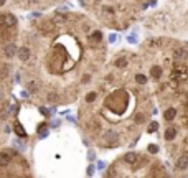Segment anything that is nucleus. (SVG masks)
Here are the masks:
<instances>
[{
  "instance_id": "f257e3e1",
  "label": "nucleus",
  "mask_w": 188,
  "mask_h": 178,
  "mask_svg": "<svg viewBox=\"0 0 188 178\" xmlns=\"http://www.w3.org/2000/svg\"><path fill=\"white\" fill-rule=\"evenodd\" d=\"M17 44H15L13 41H7L5 44H3V48H2V55H3V58H7V59H12L15 55H17Z\"/></svg>"
},
{
  "instance_id": "6e6552de",
  "label": "nucleus",
  "mask_w": 188,
  "mask_h": 178,
  "mask_svg": "<svg viewBox=\"0 0 188 178\" xmlns=\"http://www.w3.org/2000/svg\"><path fill=\"white\" fill-rule=\"evenodd\" d=\"M137 158H139V155H137V153H134V152H129V153H125V155H124V162H125V163H130V165L136 163Z\"/></svg>"
},
{
  "instance_id": "2eb2a0df",
  "label": "nucleus",
  "mask_w": 188,
  "mask_h": 178,
  "mask_svg": "<svg viewBox=\"0 0 188 178\" xmlns=\"http://www.w3.org/2000/svg\"><path fill=\"white\" fill-rule=\"evenodd\" d=\"M97 98V92H89L88 96H86V102H94Z\"/></svg>"
},
{
  "instance_id": "4be33fe9",
  "label": "nucleus",
  "mask_w": 188,
  "mask_h": 178,
  "mask_svg": "<svg viewBox=\"0 0 188 178\" xmlns=\"http://www.w3.org/2000/svg\"><path fill=\"white\" fill-rule=\"evenodd\" d=\"M5 3H7V0H0V7H2V5H5Z\"/></svg>"
},
{
  "instance_id": "dca6fc26",
  "label": "nucleus",
  "mask_w": 188,
  "mask_h": 178,
  "mask_svg": "<svg viewBox=\"0 0 188 178\" xmlns=\"http://www.w3.org/2000/svg\"><path fill=\"white\" fill-rule=\"evenodd\" d=\"M136 81H137L139 84H145V83H147V78H145L144 74H137V76H136Z\"/></svg>"
},
{
  "instance_id": "39448f33",
  "label": "nucleus",
  "mask_w": 188,
  "mask_h": 178,
  "mask_svg": "<svg viewBox=\"0 0 188 178\" xmlns=\"http://www.w3.org/2000/svg\"><path fill=\"white\" fill-rule=\"evenodd\" d=\"M17 17H15L13 13H10V12H7V13H3V25L7 27H17Z\"/></svg>"
},
{
  "instance_id": "0eeeda50",
  "label": "nucleus",
  "mask_w": 188,
  "mask_h": 178,
  "mask_svg": "<svg viewBox=\"0 0 188 178\" xmlns=\"http://www.w3.org/2000/svg\"><path fill=\"white\" fill-rule=\"evenodd\" d=\"M101 40H103V33H101V31H92L91 36H89V44L96 46L97 43H101Z\"/></svg>"
},
{
  "instance_id": "f03ea898",
  "label": "nucleus",
  "mask_w": 188,
  "mask_h": 178,
  "mask_svg": "<svg viewBox=\"0 0 188 178\" xmlns=\"http://www.w3.org/2000/svg\"><path fill=\"white\" fill-rule=\"evenodd\" d=\"M12 116V106L9 101H0V120H7Z\"/></svg>"
},
{
  "instance_id": "412c9836",
  "label": "nucleus",
  "mask_w": 188,
  "mask_h": 178,
  "mask_svg": "<svg viewBox=\"0 0 188 178\" xmlns=\"http://www.w3.org/2000/svg\"><path fill=\"white\" fill-rule=\"evenodd\" d=\"M0 101H3V91L0 89Z\"/></svg>"
},
{
  "instance_id": "6ab92c4d",
  "label": "nucleus",
  "mask_w": 188,
  "mask_h": 178,
  "mask_svg": "<svg viewBox=\"0 0 188 178\" xmlns=\"http://www.w3.org/2000/svg\"><path fill=\"white\" fill-rule=\"evenodd\" d=\"M157 127H158V124L157 122H152V124L149 125V132H155V130H157Z\"/></svg>"
},
{
  "instance_id": "9b49d317",
  "label": "nucleus",
  "mask_w": 188,
  "mask_h": 178,
  "mask_svg": "<svg viewBox=\"0 0 188 178\" xmlns=\"http://www.w3.org/2000/svg\"><path fill=\"white\" fill-rule=\"evenodd\" d=\"M162 68L160 66H152L150 68V76H152V78H155V79H158L162 76Z\"/></svg>"
},
{
  "instance_id": "4468645a",
  "label": "nucleus",
  "mask_w": 188,
  "mask_h": 178,
  "mask_svg": "<svg viewBox=\"0 0 188 178\" xmlns=\"http://www.w3.org/2000/svg\"><path fill=\"white\" fill-rule=\"evenodd\" d=\"M116 66L117 68H125V66H127V59H125V58H117L116 59Z\"/></svg>"
},
{
  "instance_id": "f8f14e48",
  "label": "nucleus",
  "mask_w": 188,
  "mask_h": 178,
  "mask_svg": "<svg viewBox=\"0 0 188 178\" xmlns=\"http://www.w3.org/2000/svg\"><path fill=\"white\" fill-rule=\"evenodd\" d=\"M13 130L17 132L20 137H27V132L23 130V127H22V125H20V122H18V120H15V122H13Z\"/></svg>"
},
{
  "instance_id": "ddd939ff",
  "label": "nucleus",
  "mask_w": 188,
  "mask_h": 178,
  "mask_svg": "<svg viewBox=\"0 0 188 178\" xmlns=\"http://www.w3.org/2000/svg\"><path fill=\"white\" fill-rule=\"evenodd\" d=\"M175 137H177V129L170 127V129H167V130H165V139L167 140H173Z\"/></svg>"
},
{
  "instance_id": "20e7f679",
  "label": "nucleus",
  "mask_w": 188,
  "mask_h": 178,
  "mask_svg": "<svg viewBox=\"0 0 188 178\" xmlns=\"http://www.w3.org/2000/svg\"><path fill=\"white\" fill-rule=\"evenodd\" d=\"M10 76V64L5 61H0V81H5Z\"/></svg>"
},
{
  "instance_id": "aec40b11",
  "label": "nucleus",
  "mask_w": 188,
  "mask_h": 178,
  "mask_svg": "<svg viewBox=\"0 0 188 178\" xmlns=\"http://www.w3.org/2000/svg\"><path fill=\"white\" fill-rule=\"evenodd\" d=\"M149 150H150V152H157V147H155V145H152V147H150Z\"/></svg>"
},
{
  "instance_id": "1a4fd4ad",
  "label": "nucleus",
  "mask_w": 188,
  "mask_h": 178,
  "mask_svg": "<svg viewBox=\"0 0 188 178\" xmlns=\"http://www.w3.org/2000/svg\"><path fill=\"white\" fill-rule=\"evenodd\" d=\"M175 116H177V109H173V107L167 109V111L163 112V117H165L167 120H173V119H175Z\"/></svg>"
},
{
  "instance_id": "f3484780",
  "label": "nucleus",
  "mask_w": 188,
  "mask_h": 178,
  "mask_svg": "<svg viewBox=\"0 0 188 178\" xmlns=\"http://www.w3.org/2000/svg\"><path fill=\"white\" fill-rule=\"evenodd\" d=\"M175 58H178V59L185 58V51H183V50H177V51H175Z\"/></svg>"
},
{
  "instance_id": "7ed1b4c3",
  "label": "nucleus",
  "mask_w": 188,
  "mask_h": 178,
  "mask_svg": "<svg viewBox=\"0 0 188 178\" xmlns=\"http://www.w3.org/2000/svg\"><path fill=\"white\" fill-rule=\"evenodd\" d=\"M17 55H18V59H20L23 64L28 63V61H30V58H31V50H30V46L23 44L22 48H18V50H17Z\"/></svg>"
},
{
  "instance_id": "9d476101",
  "label": "nucleus",
  "mask_w": 188,
  "mask_h": 178,
  "mask_svg": "<svg viewBox=\"0 0 188 178\" xmlns=\"http://www.w3.org/2000/svg\"><path fill=\"white\" fill-rule=\"evenodd\" d=\"M46 101H48V102H53V104H58V101H60L58 92H55V91L48 92V94H46Z\"/></svg>"
},
{
  "instance_id": "423d86ee",
  "label": "nucleus",
  "mask_w": 188,
  "mask_h": 178,
  "mask_svg": "<svg viewBox=\"0 0 188 178\" xmlns=\"http://www.w3.org/2000/svg\"><path fill=\"white\" fill-rule=\"evenodd\" d=\"M177 168H178V170H186V168H188V153L178 157V160H177Z\"/></svg>"
},
{
  "instance_id": "a211bd4d",
  "label": "nucleus",
  "mask_w": 188,
  "mask_h": 178,
  "mask_svg": "<svg viewBox=\"0 0 188 178\" xmlns=\"http://www.w3.org/2000/svg\"><path fill=\"white\" fill-rule=\"evenodd\" d=\"M144 120H145L144 114H137V116H136V122H137V124H142Z\"/></svg>"
}]
</instances>
